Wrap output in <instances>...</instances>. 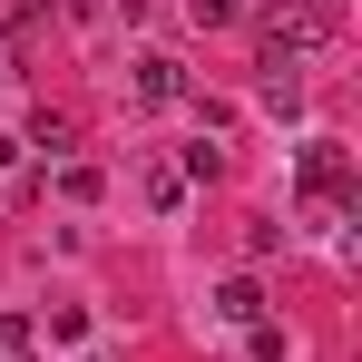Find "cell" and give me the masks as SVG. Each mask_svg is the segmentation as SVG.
I'll return each mask as SVG.
<instances>
[{
	"mask_svg": "<svg viewBox=\"0 0 362 362\" xmlns=\"http://www.w3.org/2000/svg\"><path fill=\"white\" fill-rule=\"evenodd\" d=\"M59 10H69V0H20V20H59Z\"/></svg>",
	"mask_w": 362,
	"mask_h": 362,
	"instance_id": "30bf717a",
	"label": "cell"
},
{
	"mask_svg": "<svg viewBox=\"0 0 362 362\" xmlns=\"http://www.w3.org/2000/svg\"><path fill=\"white\" fill-rule=\"evenodd\" d=\"M313 10H333V0H313Z\"/></svg>",
	"mask_w": 362,
	"mask_h": 362,
	"instance_id": "7c38bea8",
	"label": "cell"
},
{
	"mask_svg": "<svg viewBox=\"0 0 362 362\" xmlns=\"http://www.w3.org/2000/svg\"><path fill=\"white\" fill-rule=\"evenodd\" d=\"M333 40V10H313V0H284L274 20H264V59H303V49H323Z\"/></svg>",
	"mask_w": 362,
	"mask_h": 362,
	"instance_id": "7a4b0ae2",
	"label": "cell"
},
{
	"mask_svg": "<svg viewBox=\"0 0 362 362\" xmlns=\"http://www.w3.org/2000/svg\"><path fill=\"white\" fill-rule=\"evenodd\" d=\"M294 343H284V323H245V362H284Z\"/></svg>",
	"mask_w": 362,
	"mask_h": 362,
	"instance_id": "52a82bcc",
	"label": "cell"
},
{
	"mask_svg": "<svg viewBox=\"0 0 362 362\" xmlns=\"http://www.w3.org/2000/svg\"><path fill=\"white\" fill-rule=\"evenodd\" d=\"M88 362H98V353H88Z\"/></svg>",
	"mask_w": 362,
	"mask_h": 362,
	"instance_id": "4fadbf2b",
	"label": "cell"
},
{
	"mask_svg": "<svg viewBox=\"0 0 362 362\" xmlns=\"http://www.w3.org/2000/svg\"><path fill=\"white\" fill-rule=\"evenodd\" d=\"M255 10H264V0H186L196 30H235V20H255Z\"/></svg>",
	"mask_w": 362,
	"mask_h": 362,
	"instance_id": "5b68a950",
	"label": "cell"
},
{
	"mask_svg": "<svg viewBox=\"0 0 362 362\" xmlns=\"http://www.w3.org/2000/svg\"><path fill=\"white\" fill-rule=\"evenodd\" d=\"M127 88H137V108H186V98H196V78H186L167 49H147V59L127 69Z\"/></svg>",
	"mask_w": 362,
	"mask_h": 362,
	"instance_id": "3957f363",
	"label": "cell"
},
{
	"mask_svg": "<svg viewBox=\"0 0 362 362\" xmlns=\"http://www.w3.org/2000/svg\"><path fill=\"white\" fill-rule=\"evenodd\" d=\"M0 78H10V40H0Z\"/></svg>",
	"mask_w": 362,
	"mask_h": 362,
	"instance_id": "8fae6325",
	"label": "cell"
},
{
	"mask_svg": "<svg viewBox=\"0 0 362 362\" xmlns=\"http://www.w3.org/2000/svg\"><path fill=\"white\" fill-rule=\"evenodd\" d=\"M30 147H40V157H69V147H78V127H69L59 108H40V118H30Z\"/></svg>",
	"mask_w": 362,
	"mask_h": 362,
	"instance_id": "8992f818",
	"label": "cell"
},
{
	"mask_svg": "<svg viewBox=\"0 0 362 362\" xmlns=\"http://www.w3.org/2000/svg\"><path fill=\"white\" fill-rule=\"evenodd\" d=\"M216 313H226V323H264V284H255V274H226V284H216Z\"/></svg>",
	"mask_w": 362,
	"mask_h": 362,
	"instance_id": "277c9868",
	"label": "cell"
},
{
	"mask_svg": "<svg viewBox=\"0 0 362 362\" xmlns=\"http://www.w3.org/2000/svg\"><path fill=\"white\" fill-rule=\"evenodd\" d=\"M0 362H40V333H30L20 313H0Z\"/></svg>",
	"mask_w": 362,
	"mask_h": 362,
	"instance_id": "ba28073f",
	"label": "cell"
},
{
	"mask_svg": "<svg viewBox=\"0 0 362 362\" xmlns=\"http://www.w3.org/2000/svg\"><path fill=\"white\" fill-rule=\"evenodd\" d=\"M294 177H303V206H313V216H333V206H353V157H343V137H303Z\"/></svg>",
	"mask_w": 362,
	"mask_h": 362,
	"instance_id": "6da1fadb",
	"label": "cell"
},
{
	"mask_svg": "<svg viewBox=\"0 0 362 362\" xmlns=\"http://www.w3.org/2000/svg\"><path fill=\"white\" fill-rule=\"evenodd\" d=\"M177 177H196V186H206V177H226V147H206V137H196V147H186V167H177Z\"/></svg>",
	"mask_w": 362,
	"mask_h": 362,
	"instance_id": "9c48e42d",
	"label": "cell"
}]
</instances>
